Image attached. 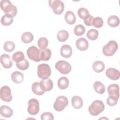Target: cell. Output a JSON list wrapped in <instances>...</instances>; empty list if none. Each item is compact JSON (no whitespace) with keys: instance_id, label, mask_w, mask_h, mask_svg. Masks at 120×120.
Segmentation results:
<instances>
[{"instance_id":"1","label":"cell","mask_w":120,"mask_h":120,"mask_svg":"<svg viewBox=\"0 0 120 120\" xmlns=\"http://www.w3.org/2000/svg\"><path fill=\"white\" fill-rule=\"evenodd\" d=\"M1 9L7 15L12 18L16 16L17 9L16 6L13 5L8 0H1L0 2Z\"/></svg>"},{"instance_id":"2","label":"cell","mask_w":120,"mask_h":120,"mask_svg":"<svg viewBox=\"0 0 120 120\" xmlns=\"http://www.w3.org/2000/svg\"><path fill=\"white\" fill-rule=\"evenodd\" d=\"M105 109L104 103L100 100L94 101L89 106L88 110L90 113L94 116H96L102 112Z\"/></svg>"},{"instance_id":"3","label":"cell","mask_w":120,"mask_h":120,"mask_svg":"<svg viewBox=\"0 0 120 120\" xmlns=\"http://www.w3.org/2000/svg\"><path fill=\"white\" fill-rule=\"evenodd\" d=\"M118 49V45L116 41L110 40L102 49L103 53L106 56H111L113 55Z\"/></svg>"},{"instance_id":"4","label":"cell","mask_w":120,"mask_h":120,"mask_svg":"<svg viewBox=\"0 0 120 120\" xmlns=\"http://www.w3.org/2000/svg\"><path fill=\"white\" fill-rule=\"evenodd\" d=\"M37 74L38 76L42 79L48 78L51 75V70L49 65L42 63L38 67Z\"/></svg>"},{"instance_id":"5","label":"cell","mask_w":120,"mask_h":120,"mask_svg":"<svg viewBox=\"0 0 120 120\" xmlns=\"http://www.w3.org/2000/svg\"><path fill=\"white\" fill-rule=\"evenodd\" d=\"M68 101L67 98L64 96L58 97L53 104V108L56 111L60 112L63 111L68 106Z\"/></svg>"},{"instance_id":"6","label":"cell","mask_w":120,"mask_h":120,"mask_svg":"<svg viewBox=\"0 0 120 120\" xmlns=\"http://www.w3.org/2000/svg\"><path fill=\"white\" fill-rule=\"evenodd\" d=\"M49 5L56 15H60L64 10V3L60 0H49Z\"/></svg>"},{"instance_id":"7","label":"cell","mask_w":120,"mask_h":120,"mask_svg":"<svg viewBox=\"0 0 120 120\" xmlns=\"http://www.w3.org/2000/svg\"><path fill=\"white\" fill-rule=\"evenodd\" d=\"M55 68L61 74L67 75L70 72L72 67L71 65L65 60H59L55 65Z\"/></svg>"},{"instance_id":"8","label":"cell","mask_w":120,"mask_h":120,"mask_svg":"<svg viewBox=\"0 0 120 120\" xmlns=\"http://www.w3.org/2000/svg\"><path fill=\"white\" fill-rule=\"evenodd\" d=\"M39 111V103L38 101L35 98L30 99L28 103L27 111L32 115L37 114Z\"/></svg>"},{"instance_id":"9","label":"cell","mask_w":120,"mask_h":120,"mask_svg":"<svg viewBox=\"0 0 120 120\" xmlns=\"http://www.w3.org/2000/svg\"><path fill=\"white\" fill-rule=\"evenodd\" d=\"M27 54L28 58L36 62H39L40 59V50L35 46H31L27 50Z\"/></svg>"},{"instance_id":"10","label":"cell","mask_w":120,"mask_h":120,"mask_svg":"<svg viewBox=\"0 0 120 120\" xmlns=\"http://www.w3.org/2000/svg\"><path fill=\"white\" fill-rule=\"evenodd\" d=\"M0 98L1 100L6 102H9L12 100L11 90L8 86L5 85L0 88Z\"/></svg>"},{"instance_id":"11","label":"cell","mask_w":120,"mask_h":120,"mask_svg":"<svg viewBox=\"0 0 120 120\" xmlns=\"http://www.w3.org/2000/svg\"><path fill=\"white\" fill-rule=\"evenodd\" d=\"M110 97L118 100L119 98V86L117 84H111L107 88Z\"/></svg>"},{"instance_id":"12","label":"cell","mask_w":120,"mask_h":120,"mask_svg":"<svg viewBox=\"0 0 120 120\" xmlns=\"http://www.w3.org/2000/svg\"><path fill=\"white\" fill-rule=\"evenodd\" d=\"M39 85L41 89L45 92L52 90L53 86L52 81L48 78L41 80L39 82Z\"/></svg>"},{"instance_id":"13","label":"cell","mask_w":120,"mask_h":120,"mask_svg":"<svg viewBox=\"0 0 120 120\" xmlns=\"http://www.w3.org/2000/svg\"><path fill=\"white\" fill-rule=\"evenodd\" d=\"M105 75L108 78L112 80H118L120 76V71L118 70L112 68H108L106 70Z\"/></svg>"},{"instance_id":"14","label":"cell","mask_w":120,"mask_h":120,"mask_svg":"<svg viewBox=\"0 0 120 120\" xmlns=\"http://www.w3.org/2000/svg\"><path fill=\"white\" fill-rule=\"evenodd\" d=\"M0 63L3 68L6 69L10 68L13 65L10 56L7 54H3L0 56Z\"/></svg>"},{"instance_id":"15","label":"cell","mask_w":120,"mask_h":120,"mask_svg":"<svg viewBox=\"0 0 120 120\" xmlns=\"http://www.w3.org/2000/svg\"><path fill=\"white\" fill-rule=\"evenodd\" d=\"M76 46L80 51H85L89 47V43L86 39L81 38H78L75 43Z\"/></svg>"},{"instance_id":"16","label":"cell","mask_w":120,"mask_h":120,"mask_svg":"<svg viewBox=\"0 0 120 120\" xmlns=\"http://www.w3.org/2000/svg\"><path fill=\"white\" fill-rule=\"evenodd\" d=\"M61 56L64 58H68L71 57L72 54V49L71 47L67 44L63 45L60 50Z\"/></svg>"},{"instance_id":"17","label":"cell","mask_w":120,"mask_h":120,"mask_svg":"<svg viewBox=\"0 0 120 120\" xmlns=\"http://www.w3.org/2000/svg\"><path fill=\"white\" fill-rule=\"evenodd\" d=\"M0 114L3 117L10 118L13 114V111L9 106L4 105L0 107Z\"/></svg>"},{"instance_id":"18","label":"cell","mask_w":120,"mask_h":120,"mask_svg":"<svg viewBox=\"0 0 120 120\" xmlns=\"http://www.w3.org/2000/svg\"><path fill=\"white\" fill-rule=\"evenodd\" d=\"M39 50L40 60L43 61L48 60L51 57V50L48 48L40 49Z\"/></svg>"},{"instance_id":"19","label":"cell","mask_w":120,"mask_h":120,"mask_svg":"<svg viewBox=\"0 0 120 120\" xmlns=\"http://www.w3.org/2000/svg\"><path fill=\"white\" fill-rule=\"evenodd\" d=\"M12 80L15 83L20 84L22 82L24 79V76L22 73L16 71L14 72L11 76Z\"/></svg>"},{"instance_id":"20","label":"cell","mask_w":120,"mask_h":120,"mask_svg":"<svg viewBox=\"0 0 120 120\" xmlns=\"http://www.w3.org/2000/svg\"><path fill=\"white\" fill-rule=\"evenodd\" d=\"M72 105L75 109H80L83 105V101L82 98L78 96H74L71 99Z\"/></svg>"},{"instance_id":"21","label":"cell","mask_w":120,"mask_h":120,"mask_svg":"<svg viewBox=\"0 0 120 120\" xmlns=\"http://www.w3.org/2000/svg\"><path fill=\"white\" fill-rule=\"evenodd\" d=\"M66 22L70 25L74 24L76 21V17L74 13L71 11H68L65 15Z\"/></svg>"},{"instance_id":"22","label":"cell","mask_w":120,"mask_h":120,"mask_svg":"<svg viewBox=\"0 0 120 120\" xmlns=\"http://www.w3.org/2000/svg\"><path fill=\"white\" fill-rule=\"evenodd\" d=\"M69 80L67 77L62 76L58 80V86L61 90H65L68 88L69 85Z\"/></svg>"},{"instance_id":"23","label":"cell","mask_w":120,"mask_h":120,"mask_svg":"<svg viewBox=\"0 0 120 120\" xmlns=\"http://www.w3.org/2000/svg\"><path fill=\"white\" fill-rule=\"evenodd\" d=\"M107 23L111 27H116L120 24V19L116 15H111L107 19Z\"/></svg>"},{"instance_id":"24","label":"cell","mask_w":120,"mask_h":120,"mask_svg":"<svg viewBox=\"0 0 120 120\" xmlns=\"http://www.w3.org/2000/svg\"><path fill=\"white\" fill-rule=\"evenodd\" d=\"M105 65L101 61H96L92 65V69L96 73L102 72L105 69Z\"/></svg>"},{"instance_id":"25","label":"cell","mask_w":120,"mask_h":120,"mask_svg":"<svg viewBox=\"0 0 120 120\" xmlns=\"http://www.w3.org/2000/svg\"><path fill=\"white\" fill-rule=\"evenodd\" d=\"M93 88L96 92L98 94H102L105 92V87L100 81H96L93 84Z\"/></svg>"},{"instance_id":"26","label":"cell","mask_w":120,"mask_h":120,"mask_svg":"<svg viewBox=\"0 0 120 120\" xmlns=\"http://www.w3.org/2000/svg\"><path fill=\"white\" fill-rule=\"evenodd\" d=\"M69 37L68 32L65 30H60L57 34V38L59 41L63 42L66 41Z\"/></svg>"},{"instance_id":"27","label":"cell","mask_w":120,"mask_h":120,"mask_svg":"<svg viewBox=\"0 0 120 120\" xmlns=\"http://www.w3.org/2000/svg\"><path fill=\"white\" fill-rule=\"evenodd\" d=\"M33 35L30 32H24L21 36L22 41L25 44H28L32 41L33 40Z\"/></svg>"},{"instance_id":"28","label":"cell","mask_w":120,"mask_h":120,"mask_svg":"<svg viewBox=\"0 0 120 120\" xmlns=\"http://www.w3.org/2000/svg\"><path fill=\"white\" fill-rule=\"evenodd\" d=\"M31 89L32 92L36 95L41 96L44 94L45 91H44L40 88L39 82H34L31 86Z\"/></svg>"},{"instance_id":"29","label":"cell","mask_w":120,"mask_h":120,"mask_svg":"<svg viewBox=\"0 0 120 120\" xmlns=\"http://www.w3.org/2000/svg\"><path fill=\"white\" fill-rule=\"evenodd\" d=\"M98 36V31L94 29L89 30L87 32V37L90 40H96Z\"/></svg>"},{"instance_id":"30","label":"cell","mask_w":120,"mask_h":120,"mask_svg":"<svg viewBox=\"0 0 120 120\" xmlns=\"http://www.w3.org/2000/svg\"><path fill=\"white\" fill-rule=\"evenodd\" d=\"M12 59L14 62L18 63L23 60L25 59V57L23 52H22L18 51L13 54Z\"/></svg>"},{"instance_id":"31","label":"cell","mask_w":120,"mask_h":120,"mask_svg":"<svg viewBox=\"0 0 120 120\" xmlns=\"http://www.w3.org/2000/svg\"><path fill=\"white\" fill-rule=\"evenodd\" d=\"M1 23L4 26H9L13 22V18L7 15H3L0 20Z\"/></svg>"},{"instance_id":"32","label":"cell","mask_w":120,"mask_h":120,"mask_svg":"<svg viewBox=\"0 0 120 120\" xmlns=\"http://www.w3.org/2000/svg\"><path fill=\"white\" fill-rule=\"evenodd\" d=\"M74 33L77 36L82 35L85 32V29L84 27L82 24L77 25L74 29Z\"/></svg>"},{"instance_id":"33","label":"cell","mask_w":120,"mask_h":120,"mask_svg":"<svg viewBox=\"0 0 120 120\" xmlns=\"http://www.w3.org/2000/svg\"><path fill=\"white\" fill-rule=\"evenodd\" d=\"M15 44L11 41H6L3 45V48L5 51L8 52H12L15 48Z\"/></svg>"},{"instance_id":"34","label":"cell","mask_w":120,"mask_h":120,"mask_svg":"<svg viewBox=\"0 0 120 120\" xmlns=\"http://www.w3.org/2000/svg\"><path fill=\"white\" fill-rule=\"evenodd\" d=\"M16 66L18 69L21 70H25L27 69L29 67V62L27 60L24 59L22 61L16 63Z\"/></svg>"},{"instance_id":"35","label":"cell","mask_w":120,"mask_h":120,"mask_svg":"<svg viewBox=\"0 0 120 120\" xmlns=\"http://www.w3.org/2000/svg\"><path fill=\"white\" fill-rule=\"evenodd\" d=\"M77 14L80 18L83 19H85L90 15L89 11L84 8H80L78 10Z\"/></svg>"},{"instance_id":"36","label":"cell","mask_w":120,"mask_h":120,"mask_svg":"<svg viewBox=\"0 0 120 120\" xmlns=\"http://www.w3.org/2000/svg\"><path fill=\"white\" fill-rule=\"evenodd\" d=\"M104 23L102 18L100 17H96L93 18L92 25L96 28H100L103 26Z\"/></svg>"},{"instance_id":"37","label":"cell","mask_w":120,"mask_h":120,"mask_svg":"<svg viewBox=\"0 0 120 120\" xmlns=\"http://www.w3.org/2000/svg\"><path fill=\"white\" fill-rule=\"evenodd\" d=\"M48 40L45 37L40 38L38 41V45L40 49L46 48V47L48 46Z\"/></svg>"},{"instance_id":"38","label":"cell","mask_w":120,"mask_h":120,"mask_svg":"<svg viewBox=\"0 0 120 120\" xmlns=\"http://www.w3.org/2000/svg\"><path fill=\"white\" fill-rule=\"evenodd\" d=\"M40 118L42 120H53L54 116L50 112H45L41 115Z\"/></svg>"},{"instance_id":"39","label":"cell","mask_w":120,"mask_h":120,"mask_svg":"<svg viewBox=\"0 0 120 120\" xmlns=\"http://www.w3.org/2000/svg\"><path fill=\"white\" fill-rule=\"evenodd\" d=\"M93 18H94L92 15H89L88 16L83 19L85 24L87 26H91V25H92Z\"/></svg>"},{"instance_id":"40","label":"cell","mask_w":120,"mask_h":120,"mask_svg":"<svg viewBox=\"0 0 120 120\" xmlns=\"http://www.w3.org/2000/svg\"><path fill=\"white\" fill-rule=\"evenodd\" d=\"M118 100H117L116 99H114L113 98H112L111 97H109L107 98L106 102H107V104H108V105L109 106H113L117 104Z\"/></svg>"}]
</instances>
